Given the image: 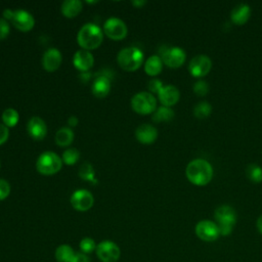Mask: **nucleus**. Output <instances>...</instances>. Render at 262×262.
<instances>
[{"label":"nucleus","mask_w":262,"mask_h":262,"mask_svg":"<svg viewBox=\"0 0 262 262\" xmlns=\"http://www.w3.org/2000/svg\"><path fill=\"white\" fill-rule=\"evenodd\" d=\"M147 88L148 90L150 91V93H159L160 90L163 88V84H162V81L159 80V79H154V80H150L147 84Z\"/></svg>","instance_id":"f704fd0d"},{"label":"nucleus","mask_w":262,"mask_h":262,"mask_svg":"<svg viewBox=\"0 0 262 262\" xmlns=\"http://www.w3.org/2000/svg\"><path fill=\"white\" fill-rule=\"evenodd\" d=\"M174 112L171 107L168 106H160L152 113V121L160 123V122H169L173 119Z\"/></svg>","instance_id":"393cba45"},{"label":"nucleus","mask_w":262,"mask_h":262,"mask_svg":"<svg viewBox=\"0 0 262 262\" xmlns=\"http://www.w3.org/2000/svg\"><path fill=\"white\" fill-rule=\"evenodd\" d=\"M82 253L84 254H90L94 250H96V244L93 238L91 237H84L81 239L80 245H79Z\"/></svg>","instance_id":"7c9ffc66"},{"label":"nucleus","mask_w":262,"mask_h":262,"mask_svg":"<svg viewBox=\"0 0 262 262\" xmlns=\"http://www.w3.org/2000/svg\"><path fill=\"white\" fill-rule=\"evenodd\" d=\"M83 8V4L80 0H66L60 6L61 13L69 18L77 16Z\"/></svg>","instance_id":"412c9836"},{"label":"nucleus","mask_w":262,"mask_h":262,"mask_svg":"<svg viewBox=\"0 0 262 262\" xmlns=\"http://www.w3.org/2000/svg\"><path fill=\"white\" fill-rule=\"evenodd\" d=\"M79 175L81 178H83L84 180H88V181H95V174H94V170L92 168V166L89 163H84L79 170Z\"/></svg>","instance_id":"c756f323"},{"label":"nucleus","mask_w":262,"mask_h":262,"mask_svg":"<svg viewBox=\"0 0 262 262\" xmlns=\"http://www.w3.org/2000/svg\"><path fill=\"white\" fill-rule=\"evenodd\" d=\"M27 131L32 138L42 140L47 134V126L45 121L40 117H32L28 121Z\"/></svg>","instance_id":"4468645a"},{"label":"nucleus","mask_w":262,"mask_h":262,"mask_svg":"<svg viewBox=\"0 0 262 262\" xmlns=\"http://www.w3.org/2000/svg\"><path fill=\"white\" fill-rule=\"evenodd\" d=\"M185 175L190 183L198 186H204L212 180L213 168L208 161L204 159H194L187 164Z\"/></svg>","instance_id":"f257e3e1"},{"label":"nucleus","mask_w":262,"mask_h":262,"mask_svg":"<svg viewBox=\"0 0 262 262\" xmlns=\"http://www.w3.org/2000/svg\"><path fill=\"white\" fill-rule=\"evenodd\" d=\"M78 119L75 117V116H72V117H70L69 118V120H68V123H69V125L71 126V127H75L77 124H78Z\"/></svg>","instance_id":"4c0bfd02"},{"label":"nucleus","mask_w":262,"mask_h":262,"mask_svg":"<svg viewBox=\"0 0 262 262\" xmlns=\"http://www.w3.org/2000/svg\"><path fill=\"white\" fill-rule=\"evenodd\" d=\"M10 193V184L5 179H0V201L5 200Z\"/></svg>","instance_id":"473e14b6"},{"label":"nucleus","mask_w":262,"mask_h":262,"mask_svg":"<svg viewBox=\"0 0 262 262\" xmlns=\"http://www.w3.org/2000/svg\"><path fill=\"white\" fill-rule=\"evenodd\" d=\"M96 256L101 262H117L121 256L119 246L112 241H102L96 246Z\"/></svg>","instance_id":"6e6552de"},{"label":"nucleus","mask_w":262,"mask_h":262,"mask_svg":"<svg viewBox=\"0 0 262 262\" xmlns=\"http://www.w3.org/2000/svg\"><path fill=\"white\" fill-rule=\"evenodd\" d=\"M80 158V152L78 151V149L74 148V147H69L67 148L61 156V160L62 163H64L66 165H75L77 163V161Z\"/></svg>","instance_id":"c85d7f7f"},{"label":"nucleus","mask_w":262,"mask_h":262,"mask_svg":"<svg viewBox=\"0 0 262 262\" xmlns=\"http://www.w3.org/2000/svg\"><path fill=\"white\" fill-rule=\"evenodd\" d=\"M251 15V8L246 3H239L233 7L230 13V19L233 24L242 26L248 21Z\"/></svg>","instance_id":"6ab92c4d"},{"label":"nucleus","mask_w":262,"mask_h":262,"mask_svg":"<svg viewBox=\"0 0 262 262\" xmlns=\"http://www.w3.org/2000/svg\"><path fill=\"white\" fill-rule=\"evenodd\" d=\"M14 28L21 32H29L33 29L35 25V19L33 15L23 9H18L13 11L12 17L9 20Z\"/></svg>","instance_id":"ddd939ff"},{"label":"nucleus","mask_w":262,"mask_h":262,"mask_svg":"<svg viewBox=\"0 0 262 262\" xmlns=\"http://www.w3.org/2000/svg\"><path fill=\"white\" fill-rule=\"evenodd\" d=\"M71 205L72 207L80 212L88 211L94 204V198L92 193L86 189L76 190L71 195Z\"/></svg>","instance_id":"f8f14e48"},{"label":"nucleus","mask_w":262,"mask_h":262,"mask_svg":"<svg viewBox=\"0 0 262 262\" xmlns=\"http://www.w3.org/2000/svg\"><path fill=\"white\" fill-rule=\"evenodd\" d=\"M214 216L220 235L225 236L230 234L236 222V213L234 209L228 205L220 206L215 210Z\"/></svg>","instance_id":"20e7f679"},{"label":"nucleus","mask_w":262,"mask_h":262,"mask_svg":"<svg viewBox=\"0 0 262 262\" xmlns=\"http://www.w3.org/2000/svg\"><path fill=\"white\" fill-rule=\"evenodd\" d=\"M193 92L199 96H204L209 92V85L206 81L200 80L193 84Z\"/></svg>","instance_id":"2f4dec72"},{"label":"nucleus","mask_w":262,"mask_h":262,"mask_svg":"<svg viewBox=\"0 0 262 262\" xmlns=\"http://www.w3.org/2000/svg\"><path fill=\"white\" fill-rule=\"evenodd\" d=\"M158 96H159V100L164 106L170 107L178 102L180 93L177 87L173 85H166V86H163V88L160 90V92L158 93Z\"/></svg>","instance_id":"dca6fc26"},{"label":"nucleus","mask_w":262,"mask_h":262,"mask_svg":"<svg viewBox=\"0 0 262 262\" xmlns=\"http://www.w3.org/2000/svg\"><path fill=\"white\" fill-rule=\"evenodd\" d=\"M257 229H258V231L262 234V215H260L259 216V218L257 219Z\"/></svg>","instance_id":"58836bf2"},{"label":"nucleus","mask_w":262,"mask_h":262,"mask_svg":"<svg viewBox=\"0 0 262 262\" xmlns=\"http://www.w3.org/2000/svg\"><path fill=\"white\" fill-rule=\"evenodd\" d=\"M73 63L77 70L86 72L92 68L94 63V57L90 51L85 49H80L74 54Z\"/></svg>","instance_id":"f3484780"},{"label":"nucleus","mask_w":262,"mask_h":262,"mask_svg":"<svg viewBox=\"0 0 262 262\" xmlns=\"http://www.w3.org/2000/svg\"><path fill=\"white\" fill-rule=\"evenodd\" d=\"M143 52L137 47H126L123 48L117 56L119 66L128 72L138 70L143 62Z\"/></svg>","instance_id":"7ed1b4c3"},{"label":"nucleus","mask_w":262,"mask_h":262,"mask_svg":"<svg viewBox=\"0 0 262 262\" xmlns=\"http://www.w3.org/2000/svg\"><path fill=\"white\" fill-rule=\"evenodd\" d=\"M19 120V115L17 111L14 108L8 107L2 113V122L3 124L8 128V127H14Z\"/></svg>","instance_id":"a878e982"},{"label":"nucleus","mask_w":262,"mask_h":262,"mask_svg":"<svg viewBox=\"0 0 262 262\" xmlns=\"http://www.w3.org/2000/svg\"><path fill=\"white\" fill-rule=\"evenodd\" d=\"M161 58L163 62L168 66L169 68H179L181 67L186 58L185 51L177 46L173 47H167L165 46L163 49H161Z\"/></svg>","instance_id":"0eeeda50"},{"label":"nucleus","mask_w":262,"mask_h":262,"mask_svg":"<svg viewBox=\"0 0 262 262\" xmlns=\"http://www.w3.org/2000/svg\"><path fill=\"white\" fill-rule=\"evenodd\" d=\"M9 32H10V27L8 21L5 18L1 17L0 18V40L5 39L9 35Z\"/></svg>","instance_id":"72a5a7b5"},{"label":"nucleus","mask_w":262,"mask_h":262,"mask_svg":"<svg viewBox=\"0 0 262 262\" xmlns=\"http://www.w3.org/2000/svg\"><path fill=\"white\" fill-rule=\"evenodd\" d=\"M131 106L137 114H152L157 110V99L150 92H138L132 97Z\"/></svg>","instance_id":"423d86ee"},{"label":"nucleus","mask_w":262,"mask_h":262,"mask_svg":"<svg viewBox=\"0 0 262 262\" xmlns=\"http://www.w3.org/2000/svg\"><path fill=\"white\" fill-rule=\"evenodd\" d=\"M212 68V61L209 56L205 54H200L192 57L188 64V71L191 76L195 78H201L206 76Z\"/></svg>","instance_id":"9b49d317"},{"label":"nucleus","mask_w":262,"mask_h":262,"mask_svg":"<svg viewBox=\"0 0 262 262\" xmlns=\"http://www.w3.org/2000/svg\"><path fill=\"white\" fill-rule=\"evenodd\" d=\"M194 231L198 237L204 242H214L220 235L217 224L211 220H201L198 222Z\"/></svg>","instance_id":"9d476101"},{"label":"nucleus","mask_w":262,"mask_h":262,"mask_svg":"<svg viewBox=\"0 0 262 262\" xmlns=\"http://www.w3.org/2000/svg\"><path fill=\"white\" fill-rule=\"evenodd\" d=\"M74 140V132L69 127H62L55 133V142L57 145L66 147L69 146Z\"/></svg>","instance_id":"5701e85b"},{"label":"nucleus","mask_w":262,"mask_h":262,"mask_svg":"<svg viewBox=\"0 0 262 262\" xmlns=\"http://www.w3.org/2000/svg\"><path fill=\"white\" fill-rule=\"evenodd\" d=\"M62 56L60 51L57 48H49L43 54L42 66L47 72H54L59 68Z\"/></svg>","instance_id":"2eb2a0df"},{"label":"nucleus","mask_w":262,"mask_h":262,"mask_svg":"<svg viewBox=\"0 0 262 262\" xmlns=\"http://www.w3.org/2000/svg\"><path fill=\"white\" fill-rule=\"evenodd\" d=\"M246 174L248 178L255 183L262 181V168L257 164H250L246 169Z\"/></svg>","instance_id":"bb28decb"},{"label":"nucleus","mask_w":262,"mask_h":262,"mask_svg":"<svg viewBox=\"0 0 262 262\" xmlns=\"http://www.w3.org/2000/svg\"><path fill=\"white\" fill-rule=\"evenodd\" d=\"M136 139L143 144H150L156 141L158 137V130L149 124H142L135 130Z\"/></svg>","instance_id":"a211bd4d"},{"label":"nucleus","mask_w":262,"mask_h":262,"mask_svg":"<svg viewBox=\"0 0 262 262\" xmlns=\"http://www.w3.org/2000/svg\"><path fill=\"white\" fill-rule=\"evenodd\" d=\"M163 60L159 55L149 56L144 62V71L148 76H157L162 72Z\"/></svg>","instance_id":"4be33fe9"},{"label":"nucleus","mask_w":262,"mask_h":262,"mask_svg":"<svg viewBox=\"0 0 262 262\" xmlns=\"http://www.w3.org/2000/svg\"><path fill=\"white\" fill-rule=\"evenodd\" d=\"M211 112H212V106L207 101L199 102L198 104L194 105V108H193V114L199 119H205L209 117Z\"/></svg>","instance_id":"cd10ccee"},{"label":"nucleus","mask_w":262,"mask_h":262,"mask_svg":"<svg viewBox=\"0 0 262 262\" xmlns=\"http://www.w3.org/2000/svg\"><path fill=\"white\" fill-rule=\"evenodd\" d=\"M103 40L101 29L95 24H85L78 32L77 42L85 50H93L100 46Z\"/></svg>","instance_id":"f03ea898"},{"label":"nucleus","mask_w":262,"mask_h":262,"mask_svg":"<svg viewBox=\"0 0 262 262\" xmlns=\"http://www.w3.org/2000/svg\"><path fill=\"white\" fill-rule=\"evenodd\" d=\"M104 34L112 40H122L127 36L128 29L125 23L118 17H110L103 25Z\"/></svg>","instance_id":"1a4fd4ad"},{"label":"nucleus","mask_w":262,"mask_h":262,"mask_svg":"<svg viewBox=\"0 0 262 262\" xmlns=\"http://www.w3.org/2000/svg\"><path fill=\"white\" fill-rule=\"evenodd\" d=\"M73 262H90V258L87 256V254L84 253H76L75 259Z\"/></svg>","instance_id":"e433bc0d"},{"label":"nucleus","mask_w":262,"mask_h":262,"mask_svg":"<svg viewBox=\"0 0 262 262\" xmlns=\"http://www.w3.org/2000/svg\"><path fill=\"white\" fill-rule=\"evenodd\" d=\"M61 158L53 151L42 152L36 162V168L42 175H53L61 169Z\"/></svg>","instance_id":"39448f33"},{"label":"nucleus","mask_w":262,"mask_h":262,"mask_svg":"<svg viewBox=\"0 0 262 262\" xmlns=\"http://www.w3.org/2000/svg\"><path fill=\"white\" fill-rule=\"evenodd\" d=\"M8 136H9L8 128L3 123H0V145L6 142V140L8 139Z\"/></svg>","instance_id":"c9c22d12"},{"label":"nucleus","mask_w":262,"mask_h":262,"mask_svg":"<svg viewBox=\"0 0 262 262\" xmlns=\"http://www.w3.org/2000/svg\"><path fill=\"white\" fill-rule=\"evenodd\" d=\"M92 93L98 97V98H103L105 97L110 90H111V81L107 77L105 76H100L95 79V81L92 84L91 87Z\"/></svg>","instance_id":"aec40b11"},{"label":"nucleus","mask_w":262,"mask_h":262,"mask_svg":"<svg viewBox=\"0 0 262 262\" xmlns=\"http://www.w3.org/2000/svg\"><path fill=\"white\" fill-rule=\"evenodd\" d=\"M145 3H146L145 1H133V2H132V4H133L134 6H137V7H140V6L144 5Z\"/></svg>","instance_id":"ea45409f"},{"label":"nucleus","mask_w":262,"mask_h":262,"mask_svg":"<svg viewBox=\"0 0 262 262\" xmlns=\"http://www.w3.org/2000/svg\"><path fill=\"white\" fill-rule=\"evenodd\" d=\"M76 253L69 245H60L55 250V259L57 262H73Z\"/></svg>","instance_id":"b1692460"}]
</instances>
